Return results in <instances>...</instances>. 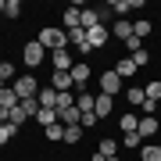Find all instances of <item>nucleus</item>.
Listing matches in <instances>:
<instances>
[{
  "label": "nucleus",
  "instance_id": "nucleus-1",
  "mask_svg": "<svg viewBox=\"0 0 161 161\" xmlns=\"http://www.w3.org/2000/svg\"><path fill=\"white\" fill-rule=\"evenodd\" d=\"M36 40H40V47H43V50H50V54H54V50H68V32L58 29V25H47Z\"/></svg>",
  "mask_w": 161,
  "mask_h": 161
},
{
  "label": "nucleus",
  "instance_id": "nucleus-2",
  "mask_svg": "<svg viewBox=\"0 0 161 161\" xmlns=\"http://www.w3.org/2000/svg\"><path fill=\"white\" fill-rule=\"evenodd\" d=\"M100 93H104V97H118V93H125V82L118 79L115 68H104L100 72Z\"/></svg>",
  "mask_w": 161,
  "mask_h": 161
},
{
  "label": "nucleus",
  "instance_id": "nucleus-3",
  "mask_svg": "<svg viewBox=\"0 0 161 161\" xmlns=\"http://www.w3.org/2000/svg\"><path fill=\"white\" fill-rule=\"evenodd\" d=\"M22 61L29 64V68H40V64L47 61V50L40 47V40H29V43L22 47Z\"/></svg>",
  "mask_w": 161,
  "mask_h": 161
},
{
  "label": "nucleus",
  "instance_id": "nucleus-4",
  "mask_svg": "<svg viewBox=\"0 0 161 161\" xmlns=\"http://www.w3.org/2000/svg\"><path fill=\"white\" fill-rule=\"evenodd\" d=\"M11 86H14V93H18V100H29V97H36V93H40V82H36L32 75H18Z\"/></svg>",
  "mask_w": 161,
  "mask_h": 161
},
{
  "label": "nucleus",
  "instance_id": "nucleus-5",
  "mask_svg": "<svg viewBox=\"0 0 161 161\" xmlns=\"http://www.w3.org/2000/svg\"><path fill=\"white\" fill-rule=\"evenodd\" d=\"M136 132L143 136V143H150V140L161 132V122H158L154 115H143V118H140V129H136Z\"/></svg>",
  "mask_w": 161,
  "mask_h": 161
},
{
  "label": "nucleus",
  "instance_id": "nucleus-6",
  "mask_svg": "<svg viewBox=\"0 0 161 161\" xmlns=\"http://www.w3.org/2000/svg\"><path fill=\"white\" fill-rule=\"evenodd\" d=\"M90 75H93V64H90V61H75V64H72V82H75L79 90L90 82Z\"/></svg>",
  "mask_w": 161,
  "mask_h": 161
},
{
  "label": "nucleus",
  "instance_id": "nucleus-7",
  "mask_svg": "<svg viewBox=\"0 0 161 161\" xmlns=\"http://www.w3.org/2000/svg\"><path fill=\"white\" fill-rule=\"evenodd\" d=\"M108 158H118V140L104 136L100 147H97V154H93V161H108Z\"/></svg>",
  "mask_w": 161,
  "mask_h": 161
},
{
  "label": "nucleus",
  "instance_id": "nucleus-8",
  "mask_svg": "<svg viewBox=\"0 0 161 161\" xmlns=\"http://www.w3.org/2000/svg\"><path fill=\"white\" fill-rule=\"evenodd\" d=\"M108 25H97V29H90L86 32V43H90V50H104V43H108Z\"/></svg>",
  "mask_w": 161,
  "mask_h": 161
},
{
  "label": "nucleus",
  "instance_id": "nucleus-9",
  "mask_svg": "<svg viewBox=\"0 0 161 161\" xmlns=\"http://www.w3.org/2000/svg\"><path fill=\"white\" fill-rule=\"evenodd\" d=\"M50 64H54V72H72V47H68V50H54L50 54Z\"/></svg>",
  "mask_w": 161,
  "mask_h": 161
},
{
  "label": "nucleus",
  "instance_id": "nucleus-10",
  "mask_svg": "<svg viewBox=\"0 0 161 161\" xmlns=\"http://www.w3.org/2000/svg\"><path fill=\"white\" fill-rule=\"evenodd\" d=\"M143 0H108V11L111 14H129V11H140Z\"/></svg>",
  "mask_w": 161,
  "mask_h": 161
},
{
  "label": "nucleus",
  "instance_id": "nucleus-11",
  "mask_svg": "<svg viewBox=\"0 0 161 161\" xmlns=\"http://www.w3.org/2000/svg\"><path fill=\"white\" fill-rule=\"evenodd\" d=\"M75 108H79V115H93V108H97V93L79 90V93H75Z\"/></svg>",
  "mask_w": 161,
  "mask_h": 161
},
{
  "label": "nucleus",
  "instance_id": "nucleus-12",
  "mask_svg": "<svg viewBox=\"0 0 161 161\" xmlns=\"http://www.w3.org/2000/svg\"><path fill=\"white\" fill-rule=\"evenodd\" d=\"M79 14H82V7H79V4H72L68 11L61 14V29H64V32H72V29H79Z\"/></svg>",
  "mask_w": 161,
  "mask_h": 161
},
{
  "label": "nucleus",
  "instance_id": "nucleus-13",
  "mask_svg": "<svg viewBox=\"0 0 161 161\" xmlns=\"http://www.w3.org/2000/svg\"><path fill=\"white\" fill-rule=\"evenodd\" d=\"M36 100H40V108H54V111H58V100H61V93L54 90V86H43L40 93H36Z\"/></svg>",
  "mask_w": 161,
  "mask_h": 161
},
{
  "label": "nucleus",
  "instance_id": "nucleus-14",
  "mask_svg": "<svg viewBox=\"0 0 161 161\" xmlns=\"http://www.w3.org/2000/svg\"><path fill=\"white\" fill-rule=\"evenodd\" d=\"M50 86L58 90V93H72V86H75V82H72V72H54L50 75Z\"/></svg>",
  "mask_w": 161,
  "mask_h": 161
},
{
  "label": "nucleus",
  "instance_id": "nucleus-15",
  "mask_svg": "<svg viewBox=\"0 0 161 161\" xmlns=\"http://www.w3.org/2000/svg\"><path fill=\"white\" fill-rule=\"evenodd\" d=\"M58 122H61V125H82V115H79V108L72 104V108H61L58 111Z\"/></svg>",
  "mask_w": 161,
  "mask_h": 161
},
{
  "label": "nucleus",
  "instance_id": "nucleus-16",
  "mask_svg": "<svg viewBox=\"0 0 161 161\" xmlns=\"http://www.w3.org/2000/svg\"><path fill=\"white\" fill-rule=\"evenodd\" d=\"M25 122H29V115H25V111H22V104H18V108H11V111H7V122H4V125H11V129L18 132Z\"/></svg>",
  "mask_w": 161,
  "mask_h": 161
},
{
  "label": "nucleus",
  "instance_id": "nucleus-17",
  "mask_svg": "<svg viewBox=\"0 0 161 161\" xmlns=\"http://www.w3.org/2000/svg\"><path fill=\"white\" fill-rule=\"evenodd\" d=\"M115 72H118V79L125 82V79H132V75H136L140 68H136V61H132V58H122V61L115 64Z\"/></svg>",
  "mask_w": 161,
  "mask_h": 161
},
{
  "label": "nucleus",
  "instance_id": "nucleus-18",
  "mask_svg": "<svg viewBox=\"0 0 161 161\" xmlns=\"http://www.w3.org/2000/svg\"><path fill=\"white\" fill-rule=\"evenodd\" d=\"M111 108H115V97H104V93H97V108H93V115H97V118H108Z\"/></svg>",
  "mask_w": 161,
  "mask_h": 161
},
{
  "label": "nucleus",
  "instance_id": "nucleus-19",
  "mask_svg": "<svg viewBox=\"0 0 161 161\" xmlns=\"http://www.w3.org/2000/svg\"><path fill=\"white\" fill-rule=\"evenodd\" d=\"M111 36H118L122 43H129V40H132V22H125V18H118V22H115V29H111Z\"/></svg>",
  "mask_w": 161,
  "mask_h": 161
},
{
  "label": "nucleus",
  "instance_id": "nucleus-20",
  "mask_svg": "<svg viewBox=\"0 0 161 161\" xmlns=\"http://www.w3.org/2000/svg\"><path fill=\"white\" fill-rule=\"evenodd\" d=\"M122 97H125L132 108H143V100H147V93L140 90V86H125V93H122Z\"/></svg>",
  "mask_w": 161,
  "mask_h": 161
},
{
  "label": "nucleus",
  "instance_id": "nucleus-21",
  "mask_svg": "<svg viewBox=\"0 0 161 161\" xmlns=\"http://www.w3.org/2000/svg\"><path fill=\"white\" fill-rule=\"evenodd\" d=\"M150 32H154V25H150L147 18H136V22H132V36H136L140 43H143V36H150Z\"/></svg>",
  "mask_w": 161,
  "mask_h": 161
},
{
  "label": "nucleus",
  "instance_id": "nucleus-22",
  "mask_svg": "<svg viewBox=\"0 0 161 161\" xmlns=\"http://www.w3.org/2000/svg\"><path fill=\"white\" fill-rule=\"evenodd\" d=\"M140 161H161V147L158 143H143L140 147Z\"/></svg>",
  "mask_w": 161,
  "mask_h": 161
},
{
  "label": "nucleus",
  "instance_id": "nucleus-23",
  "mask_svg": "<svg viewBox=\"0 0 161 161\" xmlns=\"http://www.w3.org/2000/svg\"><path fill=\"white\" fill-rule=\"evenodd\" d=\"M118 125H122V132H136V129H140V115H136V111H129V115H122Z\"/></svg>",
  "mask_w": 161,
  "mask_h": 161
},
{
  "label": "nucleus",
  "instance_id": "nucleus-24",
  "mask_svg": "<svg viewBox=\"0 0 161 161\" xmlns=\"http://www.w3.org/2000/svg\"><path fill=\"white\" fill-rule=\"evenodd\" d=\"M122 147L140 150V147H143V136H140V132H122Z\"/></svg>",
  "mask_w": 161,
  "mask_h": 161
},
{
  "label": "nucleus",
  "instance_id": "nucleus-25",
  "mask_svg": "<svg viewBox=\"0 0 161 161\" xmlns=\"http://www.w3.org/2000/svg\"><path fill=\"white\" fill-rule=\"evenodd\" d=\"M0 79H4V82H7V86H11V82L18 79V68H14V64H11V61H0Z\"/></svg>",
  "mask_w": 161,
  "mask_h": 161
},
{
  "label": "nucleus",
  "instance_id": "nucleus-26",
  "mask_svg": "<svg viewBox=\"0 0 161 161\" xmlns=\"http://www.w3.org/2000/svg\"><path fill=\"white\" fill-rule=\"evenodd\" d=\"M36 122H40L43 129H47V125H54V122H58V111H54V108H40V115H36Z\"/></svg>",
  "mask_w": 161,
  "mask_h": 161
},
{
  "label": "nucleus",
  "instance_id": "nucleus-27",
  "mask_svg": "<svg viewBox=\"0 0 161 161\" xmlns=\"http://www.w3.org/2000/svg\"><path fill=\"white\" fill-rule=\"evenodd\" d=\"M143 93H147V100H150V104H161V82H158V79H154V82H147Z\"/></svg>",
  "mask_w": 161,
  "mask_h": 161
},
{
  "label": "nucleus",
  "instance_id": "nucleus-28",
  "mask_svg": "<svg viewBox=\"0 0 161 161\" xmlns=\"http://www.w3.org/2000/svg\"><path fill=\"white\" fill-rule=\"evenodd\" d=\"M43 132H47V140H50V143H58V140H64V125H61V122H54V125H47Z\"/></svg>",
  "mask_w": 161,
  "mask_h": 161
},
{
  "label": "nucleus",
  "instance_id": "nucleus-29",
  "mask_svg": "<svg viewBox=\"0 0 161 161\" xmlns=\"http://www.w3.org/2000/svg\"><path fill=\"white\" fill-rule=\"evenodd\" d=\"M82 140V125H64V143H79Z\"/></svg>",
  "mask_w": 161,
  "mask_h": 161
},
{
  "label": "nucleus",
  "instance_id": "nucleus-30",
  "mask_svg": "<svg viewBox=\"0 0 161 161\" xmlns=\"http://www.w3.org/2000/svg\"><path fill=\"white\" fill-rule=\"evenodd\" d=\"M22 111H25V115H29V118H36V115H40V100H36V97L22 100Z\"/></svg>",
  "mask_w": 161,
  "mask_h": 161
},
{
  "label": "nucleus",
  "instance_id": "nucleus-31",
  "mask_svg": "<svg viewBox=\"0 0 161 161\" xmlns=\"http://www.w3.org/2000/svg\"><path fill=\"white\" fill-rule=\"evenodd\" d=\"M4 14L7 18H18V14H22V0H7V4H4Z\"/></svg>",
  "mask_w": 161,
  "mask_h": 161
},
{
  "label": "nucleus",
  "instance_id": "nucleus-32",
  "mask_svg": "<svg viewBox=\"0 0 161 161\" xmlns=\"http://www.w3.org/2000/svg\"><path fill=\"white\" fill-rule=\"evenodd\" d=\"M129 58H132V61H136V68H143V64L150 61V54L143 50V47H140V50H136V54H129Z\"/></svg>",
  "mask_w": 161,
  "mask_h": 161
},
{
  "label": "nucleus",
  "instance_id": "nucleus-33",
  "mask_svg": "<svg viewBox=\"0 0 161 161\" xmlns=\"http://www.w3.org/2000/svg\"><path fill=\"white\" fill-rule=\"evenodd\" d=\"M11 136H14V129H11V125H0V147L11 143Z\"/></svg>",
  "mask_w": 161,
  "mask_h": 161
},
{
  "label": "nucleus",
  "instance_id": "nucleus-34",
  "mask_svg": "<svg viewBox=\"0 0 161 161\" xmlns=\"http://www.w3.org/2000/svg\"><path fill=\"white\" fill-rule=\"evenodd\" d=\"M4 4H7V0H0V14H4Z\"/></svg>",
  "mask_w": 161,
  "mask_h": 161
},
{
  "label": "nucleus",
  "instance_id": "nucleus-35",
  "mask_svg": "<svg viewBox=\"0 0 161 161\" xmlns=\"http://www.w3.org/2000/svg\"><path fill=\"white\" fill-rule=\"evenodd\" d=\"M108 161H122V158H108Z\"/></svg>",
  "mask_w": 161,
  "mask_h": 161
},
{
  "label": "nucleus",
  "instance_id": "nucleus-36",
  "mask_svg": "<svg viewBox=\"0 0 161 161\" xmlns=\"http://www.w3.org/2000/svg\"><path fill=\"white\" fill-rule=\"evenodd\" d=\"M158 82H161V79H158Z\"/></svg>",
  "mask_w": 161,
  "mask_h": 161
}]
</instances>
